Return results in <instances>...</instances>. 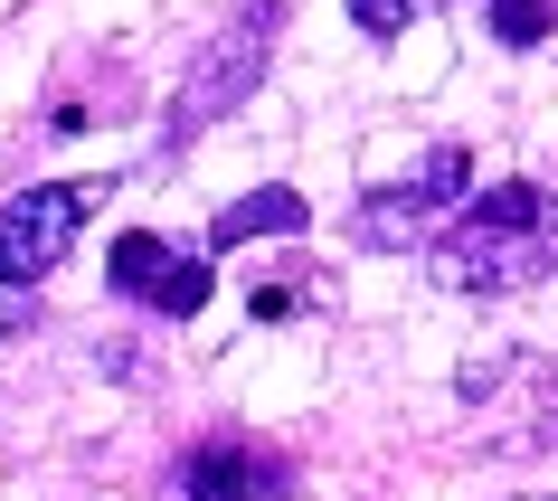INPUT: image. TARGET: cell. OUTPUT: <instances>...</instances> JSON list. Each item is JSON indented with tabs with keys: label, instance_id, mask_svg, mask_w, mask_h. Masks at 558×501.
Instances as JSON below:
<instances>
[{
	"label": "cell",
	"instance_id": "cell-1",
	"mask_svg": "<svg viewBox=\"0 0 558 501\" xmlns=\"http://www.w3.org/2000/svg\"><path fill=\"white\" fill-rule=\"evenodd\" d=\"M445 294H521L539 274H558V190L539 180H501L483 199H464V218L426 246Z\"/></svg>",
	"mask_w": 558,
	"mask_h": 501
},
{
	"label": "cell",
	"instance_id": "cell-2",
	"mask_svg": "<svg viewBox=\"0 0 558 501\" xmlns=\"http://www.w3.org/2000/svg\"><path fill=\"white\" fill-rule=\"evenodd\" d=\"M275 29H284V0H246L228 29L199 48V66L180 76V95H171V114H161V151H180V143H199L218 114H236L246 95H256V76H265V48H275Z\"/></svg>",
	"mask_w": 558,
	"mask_h": 501
},
{
	"label": "cell",
	"instance_id": "cell-3",
	"mask_svg": "<svg viewBox=\"0 0 558 501\" xmlns=\"http://www.w3.org/2000/svg\"><path fill=\"white\" fill-rule=\"evenodd\" d=\"M95 199H105V180H38V190H20L0 208V284L29 294L38 274H58L76 228L95 218Z\"/></svg>",
	"mask_w": 558,
	"mask_h": 501
},
{
	"label": "cell",
	"instance_id": "cell-4",
	"mask_svg": "<svg viewBox=\"0 0 558 501\" xmlns=\"http://www.w3.org/2000/svg\"><path fill=\"white\" fill-rule=\"evenodd\" d=\"M454 199H473V161H464V143H436L416 161V180H388V190H369L351 208V236L360 246H416V236H436V218Z\"/></svg>",
	"mask_w": 558,
	"mask_h": 501
},
{
	"label": "cell",
	"instance_id": "cell-5",
	"mask_svg": "<svg viewBox=\"0 0 558 501\" xmlns=\"http://www.w3.org/2000/svg\"><path fill=\"white\" fill-rule=\"evenodd\" d=\"M105 274H114V294H123V303H143V313H171V322H190V313L208 303V266H199V256H180L171 236H151V228L114 236Z\"/></svg>",
	"mask_w": 558,
	"mask_h": 501
},
{
	"label": "cell",
	"instance_id": "cell-6",
	"mask_svg": "<svg viewBox=\"0 0 558 501\" xmlns=\"http://www.w3.org/2000/svg\"><path fill=\"white\" fill-rule=\"evenodd\" d=\"M275 482H284V464H265L246 436H199V444H190V464L171 473L180 501H265Z\"/></svg>",
	"mask_w": 558,
	"mask_h": 501
},
{
	"label": "cell",
	"instance_id": "cell-7",
	"mask_svg": "<svg viewBox=\"0 0 558 501\" xmlns=\"http://www.w3.org/2000/svg\"><path fill=\"white\" fill-rule=\"evenodd\" d=\"M313 228V199L303 190H246V199H228L218 218H208V246H256V236H303Z\"/></svg>",
	"mask_w": 558,
	"mask_h": 501
},
{
	"label": "cell",
	"instance_id": "cell-8",
	"mask_svg": "<svg viewBox=\"0 0 558 501\" xmlns=\"http://www.w3.org/2000/svg\"><path fill=\"white\" fill-rule=\"evenodd\" d=\"M483 20H493L501 48H539L558 29V0H483Z\"/></svg>",
	"mask_w": 558,
	"mask_h": 501
},
{
	"label": "cell",
	"instance_id": "cell-9",
	"mask_svg": "<svg viewBox=\"0 0 558 501\" xmlns=\"http://www.w3.org/2000/svg\"><path fill=\"white\" fill-rule=\"evenodd\" d=\"M416 10H426V0H351V29L360 38H408Z\"/></svg>",
	"mask_w": 558,
	"mask_h": 501
},
{
	"label": "cell",
	"instance_id": "cell-10",
	"mask_svg": "<svg viewBox=\"0 0 558 501\" xmlns=\"http://www.w3.org/2000/svg\"><path fill=\"white\" fill-rule=\"evenodd\" d=\"M284 313H303V294H294V284H265V294H256V322H284Z\"/></svg>",
	"mask_w": 558,
	"mask_h": 501
},
{
	"label": "cell",
	"instance_id": "cell-11",
	"mask_svg": "<svg viewBox=\"0 0 558 501\" xmlns=\"http://www.w3.org/2000/svg\"><path fill=\"white\" fill-rule=\"evenodd\" d=\"M29 331V303H0V341H20Z\"/></svg>",
	"mask_w": 558,
	"mask_h": 501
},
{
	"label": "cell",
	"instance_id": "cell-12",
	"mask_svg": "<svg viewBox=\"0 0 558 501\" xmlns=\"http://www.w3.org/2000/svg\"><path fill=\"white\" fill-rule=\"evenodd\" d=\"M521 501H539V492H521Z\"/></svg>",
	"mask_w": 558,
	"mask_h": 501
}]
</instances>
